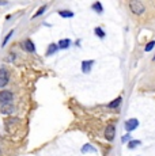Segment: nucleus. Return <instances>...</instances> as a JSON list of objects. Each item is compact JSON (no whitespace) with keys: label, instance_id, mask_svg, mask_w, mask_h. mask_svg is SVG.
Masks as SVG:
<instances>
[{"label":"nucleus","instance_id":"obj_20","mask_svg":"<svg viewBox=\"0 0 155 156\" xmlns=\"http://www.w3.org/2000/svg\"><path fill=\"white\" fill-rule=\"evenodd\" d=\"M127 141H131L129 134H125V136H123V139H121V143H127Z\"/></svg>","mask_w":155,"mask_h":156},{"label":"nucleus","instance_id":"obj_8","mask_svg":"<svg viewBox=\"0 0 155 156\" xmlns=\"http://www.w3.org/2000/svg\"><path fill=\"white\" fill-rule=\"evenodd\" d=\"M14 110H15V107H14L11 103H4V105L0 106V112H2L3 114H11Z\"/></svg>","mask_w":155,"mask_h":156},{"label":"nucleus","instance_id":"obj_9","mask_svg":"<svg viewBox=\"0 0 155 156\" xmlns=\"http://www.w3.org/2000/svg\"><path fill=\"white\" fill-rule=\"evenodd\" d=\"M82 152H83V154H87V152H93V154H95V152H97V149H95L91 144H85V145L82 147Z\"/></svg>","mask_w":155,"mask_h":156},{"label":"nucleus","instance_id":"obj_15","mask_svg":"<svg viewBox=\"0 0 155 156\" xmlns=\"http://www.w3.org/2000/svg\"><path fill=\"white\" fill-rule=\"evenodd\" d=\"M93 10H94V11H97V12H99V14H101V12H102V11H103V10H102V4H101L99 2L94 3V4H93Z\"/></svg>","mask_w":155,"mask_h":156},{"label":"nucleus","instance_id":"obj_7","mask_svg":"<svg viewBox=\"0 0 155 156\" xmlns=\"http://www.w3.org/2000/svg\"><path fill=\"white\" fill-rule=\"evenodd\" d=\"M22 46H23V49H25L26 52H30V53H34L35 52V46H34V44H33V41H30V40L23 41Z\"/></svg>","mask_w":155,"mask_h":156},{"label":"nucleus","instance_id":"obj_16","mask_svg":"<svg viewBox=\"0 0 155 156\" xmlns=\"http://www.w3.org/2000/svg\"><path fill=\"white\" fill-rule=\"evenodd\" d=\"M94 33H95V34H97L99 38H103V37H105V31H103V30L101 29V27H95Z\"/></svg>","mask_w":155,"mask_h":156},{"label":"nucleus","instance_id":"obj_21","mask_svg":"<svg viewBox=\"0 0 155 156\" xmlns=\"http://www.w3.org/2000/svg\"><path fill=\"white\" fill-rule=\"evenodd\" d=\"M154 60H155V57H154Z\"/></svg>","mask_w":155,"mask_h":156},{"label":"nucleus","instance_id":"obj_14","mask_svg":"<svg viewBox=\"0 0 155 156\" xmlns=\"http://www.w3.org/2000/svg\"><path fill=\"white\" fill-rule=\"evenodd\" d=\"M59 15L63 18H72L74 12H71V11H59Z\"/></svg>","mask_w":155,"mask_h":156},{"label":"nucleus","instance_id":"obj_4","mask_svg":"<svg viewBox=\"0 0 155 156\" xmlns=\"http://www.w3.org/2000/svg\"><path fill=\"white\" fill-rule=\"evenodd\" d=\"M138 126H139V121L136 118H131V119H128V121L125 122V129H127V132L135 130Z\"/></svg>","mask_w":155,"mask_h":156},{"label":"nucleus","instance_id":"obj_17","mask_svg":"<svg viewBox=\"0 0 155 156\" xmlns=\"http://www.w3.org/2000/svg\"><path fill=\"white\" fill-rule=\"evenodd\" d=\"M45 10H46V5H42V7H41L40 10L37 11V12L33 15V19H34V18H37V16H40V15H42L44 12H45Z\"/></svg>","mask_w":155,"mask_h":156},{"label":"nucleus","instance_id":"obj_5","mask_svg":"<svg viewBox=\"0 0 155 156\" xmlns=\"http://www.w3.org/2000/svg\"><path fill=\"white\" fill-rule=\"evenodd\" d=\"M114 134H116V128L113 126V125H108L105 129V137L108 141H113V139H114Z\"/></svg>","mask_w":155,"mask_h":156},{"label":"nucleus","instance_id":"obj_13","mask_svg":"<svg viewBox=\"0 0 155 156\" xmlns=\"http://www.w3.org/2000/svg\"><path fill=\"white\" fill-rule=\"evenodd\" d=\"M139 145H140L139 140H135V141H133V140H131V141H128V148H129V149H135L136 147H139Z\"/></svg>","mask_w":155,"mask_h":156},{"label":"nucleus","instance_id":"obj_12","mask_svg":"<svg viewBox=\"0 0 155 156\" xmlns=\"http://www.w3.org/2000/svg\"><path fill=\"white\" fill-rule=\"evenodd\" d=\"M57 49H60V48H59V45H56V44L49 45L48 52H46V56H50V55H53V53H56V52H57Z\"/></svg>","mask_w":155,"mask_h":156},{"label":"nucleus","instance_id":"obj_2","mask_svg":"<svg viewBox=\"0 0 155 156\" xmlns=\"http://www.w3.org/2000/svg\"><path fill=\"white\" fill-rule=\"evenodd\" d=\"M13 99H14L13 92H10V91H0V105L11 103Z\"/></svg>","mask_w":155,"mask_h":156},{"label":"nucleus","instance_id":"obj_10","mask_svg":"<svg viewBox=\"0 0 155 156\" xmlns=\"http://www.w3.org/2000/svg\"><path fill=\"white\" fill-rule=\"evenodd\" d=\"M121 101H123V98H121V97L116 98V99H114V101H112V102H110V103L108 105V107H110V109H117V107H118V106H120Z\"/></svg>","mask_w":155,"mask_h":156},{"label":"nucleus","instance_id":"obj_18","mask_svg":"<svg viewBox=\"0 0 155 156\" xmlns=\"http://www.w3.org/2000/svg\"><path fill=\"white\" fill-rule=\"evenodd\" d=\"M14 34V30H11V31L10 33H8V34L7 35H5V38H4V41H3V46H5V45H7V42H8V41H10V38H11V35H13Z\"/></svg>","mask_w":155,"mask_h":156},{"label":"nucleus","instance_id":"obj_3","mask_svg":"<svg viewBox=\"0 0 155 156\" xmlns=\"http://www.w3.org/2000/svg\"><path fill=\"white\" fill-rule=\"evenodd\" d=\"M8 80H10V76H8V72L4 69V68H0V87H5L8 84Z\"/></svg>","mask_w":155,"mask_h":156},{"label":"nucleus","instance_id":"obj_6","mask_svg":"<svg viewBox=\"0 0 155 156\" xmlns=\"http://www.w3.org/2000/svg\"><path fill=\"white\" fill-rule=\"evenodd\" d=\"M94 60H86V61L82 62V71L85 72V73H90L91 71V67L94 65Z\"/></svg>","mask_w":155,"mask_h":156},{"label":"nucleus","instance_id":"obj_11","mask_svg":"<svg viewBox=\"0 0 155 156\" xmlns=\"http://www.w3.org/2000/svg\"><path fill=\"white\" fill-rule=\"evenodd\" d=\"M70 45H71V40H68V38L59 41V48L60 49H67V48H70Z\"/></svg>","mask_w":155,"mask_h":156},{"label":"nucleus","instance_id":"obj_19","mask_svg":"<svg viewBox=\"0 0 155 156\" xmlns=\"http://www.w3.org/2000/svg\"><path fill=\"white\" fill-rule=\"evenodd\" d=\"M154 46H155V41H151V42H148L147 45H146L144 50H146V52H150V50H153Z\"/></svg>","mask_w":155,"mask_h":156},{"label":"nucleus","instance_id":"obj_1","mask_svg":"<svg viewBox=\"0 0 155 156\" xmlns=\"http://www.w3.org/2000/svg\"><path fill=\"white\" fill-rule=\"evenodd\" d=\"M129 8L135 15H142L144 12V5L139 0H129Z\"/></svg>","mask_w":155,"mask_h":156}]
</instances>
